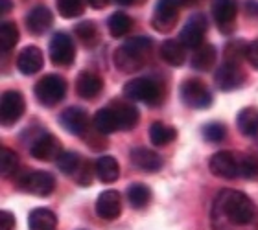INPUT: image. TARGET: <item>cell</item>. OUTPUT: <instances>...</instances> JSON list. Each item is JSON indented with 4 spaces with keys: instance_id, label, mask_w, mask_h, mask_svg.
<instances>
[{
    "instance_id": "6da1fadb",
    "label": "cell",
    "mask_w": 258,
    "mask_h": 230,
    "mask_svg": "<svg viewBox=\"0 0 258 230\" xmlns=\"http://www.w3.org/2000/svg\"><path fill=\"white\" fill-rule=\"evenodd\" d=\"M214 230H258L256 204L238 190H223L212 206Z\"/></svg>"
},
{
    "instance_id": "7a4b0ae2",
    "label": "cell",
    "mask_w": 258,
    "mask_h": 230,
    "mask_svg": "<svg viewBox=\"0 0 258 230\" xmlns=\"http://www.w3.org/2000/svg\"><path fill=\"white\" fill-rule=\"evenodd\" d=\"M151 50H153V41L150 37L129 39L114 50V66L120 72H137L148 63Z\"/></svg>"
},
{
    "instance_id": "3957f363",
    "label": "cell",
    "mask_w": 258,
    "mask_h": 230,
    "mask_svg": "<svg viewBox=\"0 0 258 230\" xmlns=\"http://www.w3.org/2000/svg\"><path fill=\"white\" fill-rule=\"evenodd\" d=\"M33 92L41 105L54 107L59 102H63L64 94H67V81L57 74H46L35 83Z\"/></svg>"
},
{
    "instance_id": "277c9868",
    "label": "cell",
    "mask_w": 258,
    "mask_h": 230,
    "mask_svg": "<svg viewBox=\"0 0 258 230\" xmlns=\"http://www.w3.org/2000/svg\"><path fill=\"white\" fill-rule=\"evenodd\" d=\"M124 96L131 102H142L148 105H155L161 102V87L150 78H137L124 85Z\"/></svg>"
},
{
    "instance_id": "5b68a950",
    "label": "cell",
    "mask_w": 258,
    "mask_h": 230,
    "mask_svg": "<svg viewBox=\"0 0 258 230\" xmlns=\"http://www.w3.org/2000/svg\"><path fill=\"white\" fill-rule=\"evenodd\" d=\"M186 4V0H159L153 13V28L157 32H172L179 19V11Z\"/></svg>"
},
{
    "instance_id": "8992f818",
    "label": "cell",
    "mask_w": 258,
    "mask_h": 230,
    "mask_svg": "<svg viewBox=\"0 0 258 230\" xmlns=\"http://www.w3.org/2000/svg\"><path fill=\"white\" fill-rule=\"evenodd\" d=\"M179 94H181V100H183L184 105H188L190 109H207L212 105L210 91L207 89L203 81L196 80V78L183 81Z\"/></svg>"
},
{
    "instance_id": "52a82bcc",
    "label": "cell",
    "mask_w": 258,
    "mask_h": 230,
    "mask_svg": "<svg viewBox=\"0 0 258 230\" xmlns=\"http://www.w3.org/2000/svg\"><path fill=\"white\" fill-rule=\"evenodd\" d=\"M50 59L55 66H70L76 59V46L74 41L70 39L69 33L57 32L54 37L50 39L48 44Z\"/></svg>"
},
{
    "instance_id": "ba28073f",
    "label": "cell",
    "mask_w": 258,
    "mask_h": 230,
    "mask_svg": "<svg viewBox=\"0 0 258 230\" xmlns=\"http://www.w3.org/2000/svg\"><path fill=\"white\" fill-rule=\"evenodd\" d=\"M26 111V103L21 92L17 91H6L2 94V102H0V116H2V125L10 127L17 123L22 118Z\"/></svg>"
},
{
    "instance_id": "9c48e42d",
    "label": "cell",
    "mask_w": 258,
    "mask_h": 230,
    "mask_svg": "<svg viewBox=\"0 0 258 230\" xmlns=\"http://www.w3.org/2000/svg\"><path fill=\"white\" fill-rule=\"evenodd\" d=\"M214 81H216V87L223 92H229V91H236L240 87L245 83V74H243V70L240 68V64L238 63H223L218 66L214 74Z\"/></svg>"
},
{
    "instance_id": "30bf717a",
    "label": "cell",
    "mask_w": 258,
    "mask_h": 230,
    "mask_svg": "<svg viewBox=\"0 0 258 230\" xmlns=\"http://www.w3.org/2000/svg\"><path fill=\"white\" fill-rule=\"evenodd\" d=\"M21 190L39 197H46L55 190V179L46 172H30L22 177L21 181Z\"/></svg>"
},
{
    "instance_id": "8fae6325",
    "label": "cell",
    "mask_w": 258,
    "mask_h": 230,
    "mask_svg": "<svg viewBox=\"0 0 258 230\" xmlns=\"http://www.w3.org/2000/svg\"><path fill=\"white\" fill-rule=\"evenodd\" d=\"M30 153H32V157L37 159V161L52 162L59 159L63 149H61V142L57 140V136H54V134H50V133H44L32 142Z\"/></svg>"
},
{
    "instance_id": "7c38bea8",
    "label": "cell",
    "mask_w": 258,
    "mask_h": 230,
    "mask_svg": "<svg viewBox=\"0 0 258 230\" xmlns=\"http://www.w3.org/2000/svg\"><path fill=\"white\" fill-rule=\"evenodd\" d=\"M207 33V19L201 13H196L186 21L181 33H179V41L186 46V48L198 50L203 44V37Z\"/></svg>"
},
{
    "instance_id": "4fadbf2b",
    "label": "cell",
    "mask_w": 258,
    "mask_h": 230,
    "mask_svg": "<svg viewBox=\"0 0 258 230\" xmlns=\"http://www.w3.org/2000/svg\"><path fill=\"white\" fill-rule=\"evenodd\" d=\"M209 166L210 172L214 173L216 177H221V179H227V181L240 177V161L232 155L231 151H220V153L212 155Z\"/></svg>"
},
{
    "instance_id": "5bb4252c",
    "label": "cell",
    "mask_w": 258,
    "mask_h": 230,
    "mask_svg": "<svg viewBox=\"0 0 258 230\" xmlns=\"http://www.w3.org/2000/svg\"><path fill=\"white\" fill-rule=\"evenodd\" d=\"M214 21L223 33H229L234 30V19L238 13V2L236 0H212L210 2Z\"/></svg>"
},
{
    "instance_id": "9a60e30c",
    "label": "cell",
    "mask_w": 258,
    "mask_h": 230,
    "mask_svg": "<svg viewBox=\"0 0 258 230\" xmlns=\"http://www.w3.org/2000/svg\"><path fill=\"white\" fill-rule=\"evenodd\" d=\"M59 123L64 131L76 136H85L89 133V116L83 109L69 107L59 114Z\"/></svg>"
},
{
    "instance_id": "2e32d148",
    "label": "cell",
    "mask_w": 258,
    "mask_h": 230,
    "mask_svg": "<svg viewBox=\"0 0 258 230\" xmlns=\"http://www.w3.org/2000/svg\"><path fill=\"white\" fill-rule=\"evenodd\" d=\"M96 214L105 221H113L122 214V197L116 190H105L98 195Z\"/></svg>"
},
{
    "instance_id": "e0dca14e",
    "label": "cell",
    "mask_w": 258,
    "mask_h": 230,
    "mask_svg": "<svg viewBox=\"0 0 258 230\" xmlns=\"http://www.w3.org/2000/svg\"><path fill=\"white\" fill-rule=\"evenodd\" d=\"M109 107L113 109L120 131H131V129L137 127L140 114H139V109L135 107L133 103L124 102V100H116V102L109 103Z\"/></svg>"
},
{
    "instance_id": "ac0fdd59",
    "label": "cell",
    "mask_w": 258,
    "mask_h": 230,
    "mask_svg": "<svg viewBox=\"0 0 258 230\" xmlns=\"http://www.w3.org/2000/svg\"><path fill=\"white\" fill-rule=\"evenodd\" d=\"M102 89H103L102 78L98 74H94V72H89V70L80 72L78 80H76V92L83 100H94L102 92Z\"/></svg>"
},
{
    "instance_id": "d6986e66",
    "label": "cell",
    "mask_w": 258,
    "mask_h": 230,
    "mask_svg": "<svg viewBox=\"0 0 258 230\" xmlns=\"http://www.w3.org/2000/svg\"><path fill=\"white\" fill-rule=\"evenodd\" d=\"M43 63H44L43 52L37 46H26V48H22V52L17 57V68L26 75L37 74L39 70L43 68Z\"/></svg>"
},
{
    "instance_id": "ffe728a7",
    "label": "cell",
    "mask_w": 258,
    "mask_h": 230,
    "mask_svg": "<svg viewBox=\"0 0 258 230\" xmlns=\"http://www.w3.org/2000/svg\"><path fill=\"white\" fill-rule=\"evenodd\" d=\"M52 22H54V15L46 6L33 8L26 17V26L33 35H43L44 32H48Z\"/></svg>"
},
{
    "instance_id": "44dd1931",
    "label": "cell",
    "mask_w": 258,
    "mask_h": 230,
    "mask_svg": "<svg viewBox=\"0 0 258 230\" xmlns=\"http://www.w3.org/2000/svg\"><path fill=\"white\" fill-rule=\"evenodd\" d=\"M131 162L139 170L144 172H159L162 168V159L157 155L155 151L148 149V147H133L131 149Z\"/></svg>"
},
{
    "instance_id": "7402d4cb",
    "label": "cell",
    "mask_w": 258,
    "mask_h": 230,
    "mask_svg": "<svg viewBox=\"0 0 258 230\" xmlns=\"http://www.w3.org/2000/svg\"><path fill=\"white\" fill-rule=\"evenodd\" d=\"M159 54L164 63H168L170 66H181L186 61V46L181 41L175 39H166L159 48Z\"/></svg>"
},
{
    "instance_id": "603a6c76",
    "label": "cell",
    "mask_w": 258,
    "mask_h": 230,
    "mask_svg": "<svg viewBox=\"0 0 258 230\" xmlns=\"http://www.w3.org/2000/svg\"><path fill=\"white\" fill-rule=\"evenodd\" d=\"M96 177L105 184H111L120 177V164L111 155H103L96 161Z\"/></svg>"
},
{
    "instance_id": "cb8c5ba5",
    "label": "cell",
    "mask_w": 258,
    "mask_h": 230,
    "mask_svg": "<svg viewBox=\"0 0 258 230\" xmlns=\"http://www.w3.org/2000/svg\"><path fill=\"white\" fill-rule=\"evenodd\" d=\"M74 33L85 48H94V46H98V44H100V39H102V33H100V30H98L94 21H83V22H80V24H76Z\"/></svg>"
},
{
    "instance_id": "d4e9b609",
    "label": "cell",
    "mask_w": 258,
    "mask_h": 230,
    "mask_svg": "<svg viewBox=\"0 0 258 230\" xmlns=\"http://www.w3.org/2000/svg\"><path fill=\"white\" fill-rule=\"evenodd\" d=\"M55 225H57V217L52 210L35 208L30 212V217H28L30 230H55Z\"/></svg>"
},
{
    "instance_id": "484cf974",
    "label": "cell",
    "mask_w": 258,
    "mask_h": 230,
    "mask_svg": "<svg viewBox=\"0 0 258 230\" xmlns=\"http://www.w3.org/2000/svg\"><path fill=\"white\" fill-rule=\"evenodd\" d=\"M216 57H218V52L212 44H201L192 55V68L209 72L210 68H214Z\"/></svg>"
},
{
    "instance_id": "4316f807",
    "label": "cell",
    "mask_w": 258,
    "mask_h": 230,
    "mask_svg": "<svg viewBox=\"0 0 258 230\" xmlns=\"http://www.w3.org/2000/svg\"><path fill=\"white\" fill-rule=\"evenodd\" d=\"M238 131L243 136H256L258 134V111L254 107H247L240 111L236 118Z\"/></svg>"
},
{
    "instance_id": "83f0119b",
    "label": "cell",
    "mask_w": 258,
    "mask_h": 230,
    "mask_svg": "<svg viewBox=\"0 0 258 230\" xmlns=\"http://www.w3.org/2000/svg\"><path fill=\"white\" fill-rule=\"evenodd\" d=\"M92 123H94V129L102 134H111L120 129L118 122H116V116H114V113H113V109L109 107V105L107 107L100 109V111L94 114Z\"/></svg>"
},
{
    "instance_id": "f1b7e54d",
    "label": "cell",
    "mask_w": 258,
    "mask_h": 230,
    "mask_svg": "<svg viewBox=\"0 0 258 230\" xmlns=\"http://www.w3.org/2000/svg\"><path fill=\"white\" fill-rule=\"evenodd\" d=\"M107 28H109V33H111L113 37L120 39L131 32V28H133V19H131L129 15H125L124 11H116V13H113V15L109 17Z\"/></svg>"
},
{
    "instance_id": "f546056e",
    "label": "cell",
    "mask_w": 258,
    "mask_h": 230,
    "mask_svg": "<svg viewBox=\"0 0 258 230\" xmlns=\"http://www.w3.org/2000/svg\"><path fill=\"white\" fill-rule=\"evenodd\" d=\"M177 136V131L173 127H170V125H166V123L162 122H153L150 127V140L153 145H159V147H162V145H168L170 142H173V138Z\"/></svg>"
},
{
    "instance_id": "4dcf8cb0",
    "label": "cell",
    "mask_w": 258,
    "mask_h": 230,
    "mask_svg": "<svg viewBox=\"0 0 258 230\" xmlns=\"http://www.w3.org/2000/svg\"><path fill=\"white\" fill-rule=\"evenodd\" d=\"M127 201L133 208L140 210L146 208L151 201V190L146 184H140V182H135L127 188Z\"/></svg>"
},
{
    "instance_id": "1f68e13d",
    "label": "cell",
    "mask_w": 258,
    "mask_h": 230,
    "mask_svg": "<svg viewBox=\"0 0 258 230\" xmlns=\"http://www.w3.org/2000/svg\"><path fill=\"white\" fill-rule=\"evenodd\" d=\"M17 43H19V30H17L15 22H2V26H0V48H2V52L4 54L10 52Z\"/></svg>"
},
{
    "instance_id": "d6a6232c",
    "label": "cell",
    "mask_w": 258,
    "mask_h": 230,
    "mask_svg": "<svg viewBox=\"0 0 258 230\" xmlns=\"http://www.w3.org/2000/svg\"><path fill=\"white\" fill-rule=\"evenodd\" d=\"M247 46L249 44H245L243 41H240V39H232V41H229L225 46V61L227 63L240 64V61H242L243 57L247 59Z\"/></svg>"
},
{
    "instance_id": "836d02e7",
    "label": "cell",
    "mask_w": 258,
    "mask_h": 230,
    "mask_svg": "<svg viewBox=\"0 0 258 230\" xmlns=\"http://www.w3.org/2000/svg\"><path fill=\"white\" fill-rule=\"evenodd\" d=\"M57 11L63 19H76L83 15L85 0H57Z\"/></svg>"
},
{
    "instance_id": "e575fe53",
    "label": "cell",
    "mask_w": 258,
    "mask_h": 230,
    "mask_svg": "<svg viewBox=\"0 0 258 230\" xmlns=\"http://www.w3.org/2000/svg\"><path fill=\"white\" fill-rule=\"evenodd\" d=\"M55 162H57L59 172H63L64 175H76V173H78V170H80V166H81L80 155H78V153H74V151L61 153V157Z\"/></svg>"
},
{
    "instance_id": "d590c367",
    "label": "cell",
    "mask_w": 258,
    "mask_h": 230,
    "mask_svg": "<svg viewBox=\"0 0 258 230\" xmlns=\"http://www.w3.org/2000/svg\"><path fill=\"white\" fill-rule=\"evenodd\" d=\"M17 168H19V155L13 149H10V147H2V151H0V170H2V175H13L17 172Z\"/></svg>"
},
{
    "instance_id": "8d00e7d4",
    "label": "cell",
    "mask_w": 258,
    "mask_h": 230,
    "mask_svg": "<svg viewBox=\"0 0 258 230\" xmlns=\"http://www.w3.org/2000/svg\"><path fill=\"white\" fill-rule=\"evenodd\" d=\"M227 136V129L223 123H218V122H212V123H207L203 127V138L210 144H216V142H223Z\"/></svg>"
},
{
    "instance_id": "74e56055",
    "label": "cell",
    "mask_w": 258,
    "mask_h": 230,
    "mask_svg": "<svg viewBox=\"0 0 258 230\" xmlns=\"http://www.w3.org/2000/svg\"><path fill=\"white\" fill-rule=\"evenodd\" d=\"M240 177L249 181H258V159L253 155L243 157L240 161Z\"/></svg>"
},
{
    "instance_id": "f35d334b",
    "label": "cell",
    "mask_w": 258,
    "mask_h": 230,
    "mask_svg": "<svg viewBox=\"0 0 258 230\" xmlns=\"http://www.w3.org/2000/svg\"><path fill=\"white\" fill-rule=\"evenodd\" d=\"M94 175H96V164H92L91 161H85L81 162L80 170L76 173V181L80 182L81 186H89L92 179H94Z\"/></svg>"
},
{
    "instance_id": "ab89813d",
    "label": "cell",
    "mask_w": 258,
    "mask_h": 230,
    "mask_svg": "<svg viewBox=\"0 0 258 230\" xmlns=\"http://www.w3.org/2000/svg\"><path fill=\"white\" fill-rule=\"evenodd\" d=\"M0 230H15V215L8 210L0 214Z\"/></svg>"
},
{
    "instance_id": "60d3db41",
    "label": "cell",
    "mask_w": 258,
    "mask_h": 230,
    "mask_svg": "<svg viewBox=\"0 0 258 230\" xmlns=\"http://www.w3.org/2000/svg\"><path fill=\"white\" fill-rule=\"evenodd\" d=\"M247 61L253 64L254 68H258V39H254L253 43H249V46H247Z\"/></svg>"
},
{
    "instance_id": "b9f144b4",
    "label": "cell",
    "mask_w": 258,
    "mask_h": 230,
    "mask_svg": "<svg viewBox=\"0 0 258 230\" xmlns=\"http://www.w3.org/2000/svg\"><path fill=\"white\" fill-rule=\"evenodd\" d=\"M92 10H103L109 4V0H87Z\"/></svg>"
},
{
    "instance_id": "7bdbcfd3",
    "label": "cell",
    "mask_w": 258,
    "mask_h": 230,
    "mask_svg": "<svg viewBox=\"0 0 258 230\" xmlns=\"http://www.w3.org/2000/svg\"><path fill=\"white\" fill-rule=\"evenodd\" d=\"M116 4L120 6H137V4H142V2H146V0H114Z\"/></svg>"
},
{
    "instance_id": "ee69618b",
    "label": "cell",
    "mask_w": 258,
    "mask_h": 230,
    "mask_svg": "<svg viewBox=\"0 0 258 230\" xmlns=\"http://www.w3.org/2000/svg\"><path fill=\"white\" fill-rule=\"evenodd\" d=\"M11 8H13V2H11V0H2V13H8Z\"/></svg>"
}]
</instances>
